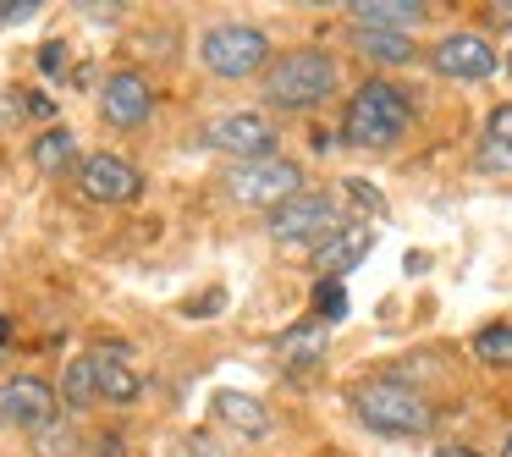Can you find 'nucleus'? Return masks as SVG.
<instances>
[{"label": "nucleus", "instance_id": "1", "mask_svg": "<svg viewBox=\"0 0 512 457\" xmlns=\"http://www.w3.org/2000/svg\"><path fill=\"white\" fill-rule=\"evenodd\" d=\"M413 133V100L386 78H369L364 89H353L347 100V116H342V138L353 149H397L402 138Z\"/></svg>", "mask_w": 512, "mask_h": 457}, {"label": "nucleus", "instance_id": "2", "mask_svg": "<svg viewBox=\"0 0 512 457\" xmlns=\"http://www.w3.org/2000/svg\"><path fill=\"white\" fill-rule=\"evenodd\" d=\"M342 89V67L325 50H287V56L270 61V72L259 78V94H265L270 111H314L331 94Z\"/></svg>", "mask_w": 512, "mask_h": 457}, {"label": "nucleus", "instance_id": "3", "mask_svg": "<svg viewBox=\"0 0 512 457\" xmlns=\"http://www.w3.org/2000/svg\"><path fill=\"white\" fill-rule=\"evenodd\" d=\"M353 413L364 430L391 435V441H419L435 424V408L413 386H402V380H364V386H353Z\"/></svg>", "mask_w": 512, "mask_h": 457}, {"label": "nucleus", "instance_id": "4", "mask_svg": "<svg viewBox=\"0 0 512 457\" xmlns=\"http://www.w3.org/2000/svg\"><path fill=\"white\" fill-rule=\"evenodd\" d=\"M199 61L226 83L265 78L270 72V34L265 28H248V23H215L199 39Z\"/></svg>", "mask_w": 512, "mask_h": 457}, {"label": "nucleus", "instance_id": "5", "mask_svg": "<svg viewBox=\"0 0 512 457\" xmlns=\"http://www.w3.org/2000/svg\"><path fill=\"white\" fill-rule=\"evenodd\" d=\"M226 193H232L237 204H248V210L276 215L281 204H292V199L303 193V171L292 166V160H281V155L248 160V166H232V171H226Z\"/></svg>", "mask_w": 512, "mask_h": 457}, {"label": "nucleus", "instance_id": "6", "mask_svg": "<svg viewBox=\"0 0 512 457\" xmlns=\"http://www.w3.org/2000/svg\"><path fill=\"white\" fill-rule=\"evenodd\" d=\"M342 226H347V215L336 210L331 193L303 188L292 204H281V210L270 215V243L276 248H314V243H325V237H336Z\"/></svg>", "mask_w": 512, "mask_h": 457}, {"label": "nucleus", "instance_id": "7", "mask_svg": "<svg viewBox=\"0 0 512 457\" xmlns=\"http://www.w3.org/2000/svg\"><path fill=\"white\" fill-rule=\"evenodd\" d=\"M204 144H210L215 155H232V166H248V160L276 155V127L259 111H232V116H215V122L204 127Z\"/></svg>", "mask_w": 512, "mask_h": 457}, {"label": "nucleus", "instance_id": "8", "mask_svg": "<svg viewBox=\"0 0 512 457\" xmlns=\"http://www.w3.org/2000/svg\"><path fill=\"white\" fill-rule=\"evenodd\" d=\"M56 391L45 386L39 375H12L0 380V424L6 430H45V424H56Z\"/></svg>", "mask_w": 512, "mask_h": 457}, {"label": "nucleus", "instance_id": "9", "mask_svg": "<svg viewBox=\"0 0 512 457\" xmlns=\"http://www.w3.org/2000/svg\"><path fill=\"white\" fill-rule=\"evenodd\" d=\"M78 188H83V199H94V204H133L138 193H144V177H138V166L122 155H83Z\"/></svg>", "mask_w": 512, "mask_h": 457}, {"label": "nucleus", "instance_id": "10", "mask_svg": "<svg viewBox=\"0 0 512 457\" xmlns=\"http://www.w3.org/2000/svg\"><path fill=\"white\" fill-rule=\"evenodd\" d=\"M430 67L441 72V78H457V83H485L501 61H496V45H490L485 34H446L441 45L430 50Z\"/></svg>", "mask_w": 512, "mask_h": 457}, {"label": "nucleus", "instance_id": "11", "mask_svg": "<svg viewBox=\"0 0 512 457\" xmlns=\"http://www.w3.org/2000/svg\"><path fill=\"white\" fill-rule=\"evenodd\" d=\"M149 111H155V89H149V78H138V72H111L100 89V116L116 127V133H133V127L149 122Z\"/></svg>", "mask_w": 512, "mask_h": 457}, {"label": "nucleus", "instance_id": "12", "mask_svg": "<svg viewBox=\"0 0 512 457\" xmlns=\"http://www.w3.org/2000/svg\"><path fill=\"white\" fill-rule=\"evenodd\" d=\"M375 248V226H364V221H347L336 237H325L320 248H314V265H320V281H342L347 270L358 265V259Z\"/></svg>", "mask_w": 512, "mask_h": 457}, {"label": "nucleus", "instance_id": "13", "mask_svg": "<svg viewBox=\"0 0 512 457\" xmlns=\"http://www.w3.org/2000/svg\"><path fill=\"white\" fill-rule=\"evenodd\" d=\"M94 380H100V402H138V391H144V380L133 375V369L122 364V347H94Z\"/></svg>", "mask_w": 512, "mask_h": 457}, {"label": "nucleus", "instance_id": "14", "mask_svg": "<svg viewBox=\"0 0 512 457\" xmlns=\"http://www.w3.org/2000/svg\"><path fill=\"white\" fill-rule=\"evenodd\" d=\"M419 17V0H358L353 6V28H380V34H408Z\"/></svg>", "mask_w": 512, "mask_h": 457}, {"label": "nucleus", "instance_id": "15", "mask_svg": "<svg viewBox=\"0 0 512 457\" xmlns=\"http://www.w3.org/2000/svg\"><path fill=\"white\" fill-rule=\"evenodd\" d=\"M215 419L232 424L237 435H248V441L270 435V413H265V402L248 397V391H215Z\"/></svg>", "mask_w": 512, "mask_h": 457}, {"label": "nucleus", "instance_id": "16", "mask_svg": "<svg viewBox=\"0 0 512 457\" xmlns=\"http://www.w3.org/2000/svg\"><path fill=\"white\" fill-rule=\"evenodd\" d=\"M28 160H34L45 177H67L72 166H83L78 155V138L67 133V127H45V133L34 138V149H28Z\"/></svg>", "mask_w": 512, "mask_h": 457}, {"label": "nucleus", "instance_id": "17", "mask_svg": "<svg viewBox=\"0 0 512 457\" xmlns=\"http://www.w3.org/2000/svg\"><path fill=\"white\" fill-rule=\"evenodd\" d=\"M353 45L364 61H380V67H408L419 61V45L408 34H380V28H353Z\"/></svg>", "mask_w": 512, "mask_h": 457}, {"label": "nucleus", "instance_id": "18", "mask_svg": "<svg viewBox=\"0 0 512 457\" xmlns=\"http://www.w3.org/2000/svg\"><path fill=\"white\" fill-rule=\"evenodd\" d=\"M479 171H512V105H496L485 116V138H479Z\"/></svg>", "mask_w": 512, "mask_h": 457}, {"label": "nucleus", "instance_id": "19", "mask_svg": "<svg viewBox=\"0 0 512 457\" xmlns=\"http://www.w3.org/2000/svg\"><path fill=\"white\" fill-rule=\"evenodd\" d=\"M281 364L287 369H314L325 358V325L320 320H309V325H292L287 336H281Z\"/></svg>", "mask_w": 512, "mask_h": 457}, {"label": "nucleus", "instance_id": "20", "mask_svg": "<svg viewBox=\"0 0 512 457\" xmlns=\"http://www.w3.org/2000/svg\"><path fill=\"white\" fill-rule=\"evenodd\" d=\"M28 452L34 457H89V446H83V435L72 419H56V424L28 435Z\"/></svg>", "mask_w": 512, "mask_h": 457}, {"label": "nucleus", "instance_id": "21", "mask_svg": "<svg viewBox=\"0 0 512 457\" xmlns=\"http://www.w3.org/2000/svg\"><path fill=\"white\" fill-rule=\"evenodd\" d=\"M61 402H67V408H94V402H100V380H94L89 353L67 364V375H61Z\"/></svg>", "mask_w": 512, "mask_h": 457}, {"label": "nucleus", "instance_id": "22", "mask_svg": "<svg viewBox=\"0 0 512 457\" xmlns=\"http://www.w3.org/2000/svg\"><path fill=\"white\" fill-rule=\"evenodd\" d=\"M474 358L490 369H512V325H485L474 336Z\"/></svg>", "mask_w": 512, "mask_h": 457}, {"label": "nucleus", "instance_id": "23", "mask_svg": "<svg viewBox=\"0 0 512 457\" xmlns=\"http://www.w3.org/2000/svg\"><path fill=\"white\" fill-rule=\"evenodd\" d=\"M342 314H347V287L342 281H314V320L331 325V320H342Z\"/></svg>", "mask_w": 512, "mask_h": 457}, {"label": "nucleus", "instance_id": "24", "mask_svg": "<svg viewBox=\"0 0 512 457\" xmlns=\"http://www.w3.org/2000/svg\"><path fill=\"white\" fill-rule=\"evenodd\" d=\"M342 188H347V199H353V204H364V210H369V215H375V221H380V215H386V199H380V193H375V188H369V182H358V177H347V182H342Z\"/></svg>", "mask_w": 512, "mask_h": 457}, {"label": "nucleus", "instance_id": "25", "mask_svg": "<svg viewBox=\"0 0 512 457\" xmlns=\"http://www.w3.org/2000/svg\"><path fill=\"white\" fill-rule=\"evenodd\" d=\"M28 116V105L17 100V94H0V133H6V127H17Z\"/></svg>", "mask_w": 512, "mask_h": 457}, {"label": "nucleus", "instance_id": "26", "mask_svg": "<svg viewBox=\"0 0 512 457\" xmlns=\"http://www.w3.org/2000/svg\"><path fill=\"white\" fill-rule=\"evenodd\" d=\"M39 67H45V72H61V67H67V45H61V39H50V45L39 50Z\"/></svg>", "mask_w": 512, "mask_h": 457}, {"label": "nucleus", "instance_id": "27", "mask_svg": "<svg viewBox=\"0 0 512 457\" xmlns=\"http://www.w3.org/2000/svg\"><path fill=\"white\" fill-rule=\"evenodd\" d=\"M435 457H479V452H474V446H457V441H441V446H435Z\"/></svg>", "mask_w": 512, "mask_h": 457}, {"label": "nucleus", "instance_id": "28", "mask_svg": "<svg viewBox=\"0 0 512 457\" xmlns=\"http://www.w3.org/2000/svg\"><path fill=\"white\" fill-rule=\"evenodd\" d=\"M28 6H17V0H0V23H6V17H23Z\"/></svg>", "mask_w": 512, "mask_h": 457}, {"label": "nucleus", "instance_id": "29", "mask_svg": "<svg viewBox=\"0 0 512 457\" xmlns=\"http://www.w3.org/2000/svg\"><path fill=\"white\" fill-rule=\"evenodd\" d=\"M6 336H12V325H6V314H0V347H6Z\"/></svg>", "mask_w": 512, "mask_h": 457}, {"label": "nucleus", "instance_id": "30", "mask_svg": "<svg viewBox=\"0 0 512 457\" xmlns=\"http://www.w3.org/2000/svg\"><path fill=\"white\" fill-rule=\"evenodd\" d=\"M501 457H512V435H507V441H501Z\"/></svg>", "mask_w": 512, "mask_h": 457}, {"label": "nucleus", "instance_id": "31", "mask_svg": "<svg viewBox=\"0 0 512 457\" xmlns=\"http://www.w3.org/2000/svg\"><path fill=\"white\" fill-rule=\"evenodd\" d=\"M507 67H512V61H507Z\"/></svg>", "mask_w": 512, "mask_h": 457}]
</instances>
